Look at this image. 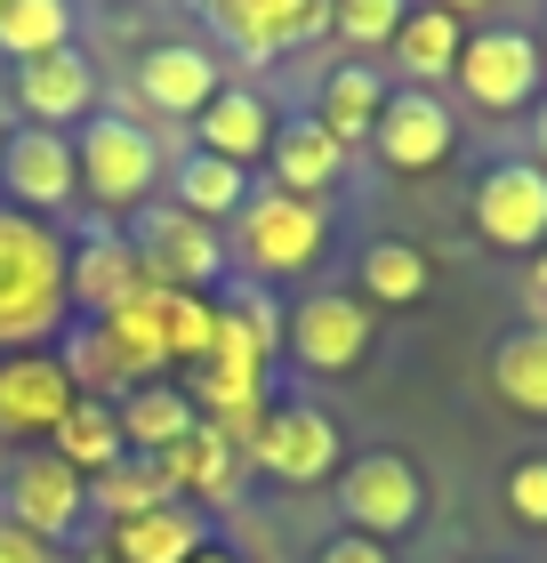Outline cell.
<instances>
[{
    "mask_svg": "<svg viewBox=\"0 0 547 563\" xmlns=\"http://www.w3.org/2000/svg\"><path fill=\"white\" fill-rule=\"evenodd\" d=\"M419 9V0H330V33L354 48V57H371L403 33V16Z\"/></svg>",
    "mask_w": 547,
    "mask_h": 563,
    "instance_id": "cell-33",
    "label": "cell"
},
{
    "mask_svg": "<svg viewBox=\"0 0 547 563\" xmlns=\"http://www.w3.org/2000/svg\"><path fill=\"white\" fill-rule=\"evenodd\" d=\"M330 250V210L322 201H298L282 186H258L242 201V218L226 225V258L242 266V282H291L315 274Z\"/></svg>",
    "mask_w": 547,
    "mask_h": 563,
    "instance_id": "cell-3",
    "label": "cell"
},
{
    "mask_svg": "<svg viewBox=\"0 0 547 563\" xmlns=\"http://www.w3.org/2000/svg\"><path fill=\"white\" fill-rule=\"evenodd\" d=\"M242 467L282 483V492H315V483H330L338 467H347V434H338V419L322 411V402L282 395L274 411L258 419V434L242 443Z\"/></svg>",
    "mask_w": 547,
    "mask_h": 563,
    "instance_id": "cell-5",
    "label": "cell"
},
{
    "mask_svg": "<svg viewBox=\"0 0 547 563\" xmlns=\"http://www.w3.org/2000/svg\"><path fill=\"white\" fill-rule=\"evenodd\" d=\"M500 499H507V516L524 523V531H547V451H524V459H515Z\"/></svg>",
    "mask_w": 547,
    "mask_h": 563,
    "instance_id": "cell-34",
    "label": "cell"
},
{
    "mask_svg": "<svg viewBox=\"0 0 547 563\" xmlns=\"http://www.w3.org/2000/svg\"><path fill=\"white\" fill-rule=\"evenodd\" d=\"M129 81H138V106L145 113L194 121L226 89V65H218L210 41H153V48H138V73H129Z\"/></svg>",
    "mask_w": 547,
    "mask_h": 563,
    "instance_id": "cell-17",
    "label": "cell"
},
{
    "mask_svg": "<svg viewBox=\"0 0 547 563\" xmlns=\"http://www.w3.org/2000/svg\"><path fill=\"white\" fill-rule=\"evenodd\" d=\"M97 548L113 563H194L210 548V516L186 507V499H169V507H145V516H129V523H106Z\"/></svg>",
    "mask_w": 547,
    "mask_h": 563,
    "instance_id": "cell-21",
    "label": "cell"
},
{
    "mask_svg": "<svg viewBox=\"0 0 547 563\" xmlns=\"http://www.w3.org/2000/svg\"><path fill=\"white\" fill-rule=\"evenodd\" d=\"M0 563H65V555H57V548H41L33 531H17L9 516H0Z\"/></svg>",
    "mask_w": 547,
    "mask_h": 563,
    "instance_id": "cell-36",
    "label": "cell"
},
{
    "mask_svg": "<svg viewBox=\"0 0 547 563\" xmlns=\"http://www.w3.org/2000/svg\"><path fill=\"white\" fill-rule=\"evenodd\" d=\"M73 402H81V387H73V371H65V354H57V346L0 354V443L41 451Z\"/></svg>",
    "mask_w": 547,
    "mask_h": 563,
    "instance_id": "cell-12",
    "label": "cell"
},
{
    "mask_svg": "<svg viewBox=\"0 0 547 563\" xmlns=\"http://www.w3.org/2000/svg\"><path fill=\"white\" fill-rule=\"evenodd\" d=\"M194 563H242V555H233V548H218V540H210V548H201Z\"/></svg>",
    "mask_w": 547,
    "mask_h": 563,
    "instance_id": "cell-40",
    "label": "cell"
},
{
    "mask_svg": "<svg viewBox=\"0 0 547 563\" xmlns=\"http://www.w3.org/2000/svg\"><path fill=\"white\" fill-rule=\"evenodd\" d=\"M371 339H379V322L354 290H306L291 314H282V354H291L298 371H315V378L354 371L362 354H371Z\"/></svg>",
    "mask_w": 547,
    "mask_h": 563,
    "instance_id": "cell-9",
    "label": "cell"
},
{
    "mask_svg": "<svg viewBox=\"0 0 547 563\" xmlns=\"http://www.w3.org/2000/svg\"><path fill=\"white\" fill-rule=\"evenodd\" d=\"M451 145H459V121H451V106H442L435 89H386V113H379V130H371L379 169L427 177V169L451 162Z\"/></svg>",
    "mask_w": 547,
    "mask_h": 563,
    "instance_id": "cell-14",
    "label": "cell"
},
{
    "mask_svg": "<svg viewBox=\"0 0 547 563\" xmlns=\"http://www.w3.org/2000/svg\"><path fill=\"white\" fill-rule=\"evenodd\" d=\"M419 9H442V16H459V24H475V16H491L500 0H419Z\"/></svg>",
    "mask_w": 547,
    "mask_h": 563,
    "instance_id": "cell-38",
    "label": "cell"
},
{
    "mask_svg": "<svg viewBox=\"0 0 547 563\" xmlns=\"http://www.w3.org/2000/svg\"><path fill=\"white\" fill-rule=\"evenodd\" d=\"M435 290V266L419 242H371L354 258V298L362 306H419Z\"/></svg>",
    "mask_w": 547,
    "mask_h": 563,
    "instance_id": "cell-28",
    "label": "cell"
},
{
    "mask_svg": "<svg viewBox=\"0 0 547 563\" xmlns=\"http://www.w3.org/2000/svg\"><path fill=\"white\" fill-rule=\"evenodd\" d=\"M467 218H475V234L491 250H507V258H532L547 242V169L524 162V153H507V162H491L475 177V201H467Z\"/></svg>",
    "mask_w": 547,
    "mask_h": 563,
    "instance_id": "cell-11",
    "label": "cell"
},
{
    "mask_svg": "<svg viewBox=\"0 0 547 563\" xmlns=\"http://www.w3.org/2000/svg\"><path fill=\"white\" fill-rule=\"evenodd\" d=\"M73 162H81V201H97L106 225H129L153 201V186L169 177L162 137H153L138 113H113V106H97L81 130H73Z\"/></svg>",
    "mask_w": 547,
    "mask_h": 563,
    "instance_id": "cell-2",
    "label": "cell"
},
{
    "mask_svg": "<svg viewBox=\"0 0 547 563\" xmlns=\"http://www.w3.org/2000/svg\"><path fill=\"white\" fill-rule=\"evenodd\" d=\"M338 516H347V531H362V540L395 548L403 531H419V516H427V483L403 451H354L347 467H338Z\"/></svg>",
    "mask_w": 547,
    "mask_h": 563,
    "instance_id": "cell-7",
    "label": "cell"
},
{
    "mask_svg": "<svg viewBox=\"0 0 547 563\" xmlns=\"http://www.w3.org/2000/svg\"><path fill=\"white\" fill-rule=\"evenodd\" d=\"M113 419H121V443L138 451V459H162L169 443H186V434L201 427L194 395L177 387V378H145V387H129V395L113 402Z\"/></svg>",
    "mask_w": 547,
    "mask_h": 563,
    "instance_id": "cell-22",
    "label": "cell"
},
{
    "mask_svg": "<svg viewBox=\"0 0 547 563\" xmlns=\"http://www.w3.org/2000/svg\"><path fill=\"white\" fill-rule=\"evenodd\" d=\"M379 113H386V81L362 57H347V65H330L322 73V89H315V121L338 137V145H371V130H379Z\"/></svg>",
    "mask_w": 547,
    "mask_h": 563,
    "instance_id": "cell-24",
    "label": "cell"
},
{
    "mask_svg": "<svg viewBox=\"0 0 547 563\" xmlns=\"http://www.w3.org/2000/svg\"><path fill=\"white\" fill-rule=\"evenodd\" d=\"M282 314H291V306H274L266 282H226V290H218V339L250 346L258 363L282 354Z\"/></svg>",
    "mask_w": 547,
    "mask_h": 563,
    "instance_id": "cell-30",
    "label": "cell"
},
{
    "mask_svg": "<svg viewBox=\"0 0 547 563\" xmlns=\"http://www.w3.org/2000/svg\"><path fill=\"white\" fill-rule=\"evenodd\" d=\"M0 137H9V121H0Z\"/></svg>",
    "mask_w": 547,
    "mask_h": 563,
    "instance_id": "cell-43",
    "label": "cell"
},
{
    "mask_svg": "<svg viewBox=\"0 0 547 563\" xmlns=\"http://www.w3.org/2000/svg\"><path fill=\"white\" fill-rule=\"evenodd\" d=\"M524 137H532V153H524V162H539V169H547V89H539V106L524 113Z\"/></svg>",
    "mask_w": 547,
    "mask_h": 563,
    "instance_id": "cell-37",
    "label": "cell"
},
{
    "mask_svg": "<svg viewBox=\"0 0 547 563\" xmlns=\"http://www.w3.org/2000/svg\"><path fill=\"white\" fill-rule=\"evenodd\" d=\"M65 563H113V555H106V548H97V540H89V548H73Z\"/></svg>",
    "mask_w": 547,
    "mask_h": 563,
    "instance_id": "cell-39",
    "label": "cell"
},
{
    "mask_svg": "<svg viewBox=\"0 0 547 563\" xmlns=\"http://www.w3.org/2000/svg\"><path fill=\"white\" fill-rule=\"evenodd\" d=\"M459 97L491 121L507 113H532L539 89H547V57H539V33H524V24H467L459 41V65H451Z\"/></svg>",
    "mask_w": 547,
    "mask_h": 563,
    "instance_id": "cell-4",
    "label": "cell"
},
{
    "mask_svg": "<svg viewBox=\"0 0 547 563\" xmlns=\"http://www.w3.org/2000/svg\"><path fill=\"white\" fill-rule=\"evenodd\" d=\"M274 130H282L274 97H266V89H250V81H226L210 106L194 113V145H201V153H218V162H233V169H258V162H266Z\"/></svg>",
    "mask_w": 547,
    "mask_h": 563,
    "instance_id": "cell-18",
    "label": "cell"
},
{
    "mask_svg": "<svg viewBox=\"0 0 547 563\" xmlns=\"http://www.w3.org/2000/svg\"><path fill=\"white\" fill-rule=\"evenodd\" d=\"M539 57H547V33H539Z\"/></svg>",
    "mask_w": 547,
    "mask_h": 563,
    "instance_id": "cell-42",
    "label": "cell"
},
{
    "mask_svg": "<svg viewBox=\"0 0 547 563\" xmlns=\"http://www.w3.org/2000/svg\"><path fill=\"white\" fill-rule=\"evenodd\" d=\"M162 475H169V492L186 499V507H201V516L233 507V499H242V483H250L242 451H233L218 427H194L186 443H169V451H162Z\"/></svg>",
    "mask_w": 547,
    "mask_h": 563,
    "instance_id": "cell-19",
    "label": "cell"
},
{
    "mask_svg": "<svg viewBox=\"0 0 547 563\" xmlns=\"http://www.w3.org/2000/svg\"><path fill=\"white\" fill-rule=\"evenodd\" d=\"M121 234L138 250L145 282H162V290H201V298L226 290V266H233L226 258V225H201L186 210H169V201H145Z\"/></svg>",
    "mask_w": 547,
    "mask_h": 563,
    "instance_id": "cell-6",
    "label": "cell"
},
{
    "mask_svg": "<svg viewBox=\"0 0 547 563\" xmlns=\"http://www.w3.org/2000/svg\"><path fill=\"white\" fill-rule=\"evenodd\" d=\"M0 516L17 531H33L41 548H73V531L89 523V475L65 467L57 451H17L9 459V483H0Z\"/></svg>",
    "mask_w": 547,
    "mask_h": 563,
    "instance_id": "cell-8",
    "label": "cell"
},
{
    "mask_svg": "<svg viewBox=\"0 0 547 563\" xmlns=\"http://www.w3.org/2000/svg\"><path fill=\"white\" fill-rule=\"evenodd\" d=\"M0 194H9V210L57 225L73 201H81V162H73V137L17 121V130L0 137Z\"/></svg>",
    "mask_w": 547,
    "mask_h": 563,
    "instance_id": "cell-10",
    "label": "cell"
},
{
    "mask_svg": "<svg viewBox=\"0 0 547 563\" xmlns=\"http://www.w3.org/2000/svg\"><path fill=\"white\" fill-rule=\"evenodd\" d=\"M73 0H9L0 9V57L9 65H33L48 48H73Z\"/></svg>",
    "mask_w": 547,
    "mask_h": 563,
    "instance_id": "cell-31",
    "label": "cell"
},
{
    "mask_svg": "<svg viewBox=\"0 0 547 563\" xmlns=\"http://www.w3.org/2000/svg\"><path fill=\"white\" fill-rule=\"evenodd\" d=\"M169 499H177V492H169L162 459H138V451L89 483V516H106V523H129V516H145V507H169Z\"/></svg>",
    "mask_w": 547,
    "mask_h": 563,
    "instance_id": "cell-32",
    "label": "cell"
},
{
    "mask_svg": "<svg viewBox=\"0 0 547 563\" xmlns=\"http://www.w3.org/2000/svg\"><path fill=\"white\" fill-rule=\"evenodd\" d=\"M145 314H153V339H162L169 371H201V363H210V346H218V298L145 282Z\"/></svg>",
    "mask_w": 547,
    "mask_h": 563,
    "instance_id": "cell-25",
    "label": "cell"
},
{
    "mask_svg": "<svg viewBox=\"0 0 547 563\" xmlns=\"http://www.w3.org/2000/svg\"><path fill=\"white\" fill-rule=\"evenodd\" d=\"M73 322L65 298V234L48 218L0 210V354L57 346Z\"/></svg>",
    "mask_w": 547,
    "mask_h": 563,
    "instance_id": "cell-1",
    "label": "cell"
},
{
    "mask_svg": "<svg viewBox=\"0 0 547 563\" xmlns=\"http://www.w3.org/2000/svg\"><path fill=\"white\" fill-rule=\"evenodd\" d=\"M210 24L250 65H274V57L330 33V0H210Z\"/></svg>",
    "mask_w": 547,
    "mask_h": 563,
    "instance_id": "cell-16",
    "label": "cell"
},
{
    "mask_svg": "<svg viewBox=\"0 0 547 563\" xmlns=\"http://www.w3.org/2000/svg\"><path fill=\"white\" fill-rule=\"evenodd\" d=\"M0 9H9V0H0Z\"/></svg>",
    "mask_w": 547,
    "mask_h": 563,
    "instance_id": "cell-44",
    "label": "cell"
},
{
    "mask_svg": "<svg viewBox=\"0 0 547 563\" xmlns=\"http://www.w3.org/2000/svg\"><path fill=\"white\" fill-rule=\"evenodd\" d=\"M491 395L515 419H547V322H515L491 346Z\"/></svg>",
    "mask_w": 547,
    "mask_h": 563,
    "instance_id": "cell-26",
    "label": "cell"
},
{
    "mask_svg": "<svg viewBox=\"0 0 547 563\" xmlns=\"http://www.w3.org/2000/svg\"><path fill=\"white\" fill-rule=\"evenodd\" d=\"M315 563H395V548L362 540V531H338V540H322V548H315Z\"/></svg>",
    "mask_w": 547,
    "mask_h": 563,
    "instance_id": "cell-35",
    "label": "cell"
},
{
    "mask_svg": "<svg viewBox=\"0 0 547 563\" xmlns=\"http://www.w3.org/2000/svg\"><path fill=\"white\" fill-rule=\"evenodd\" d=\"M9 97H17V113L33 121V130H65L73 137L97 106H106V81H97V65L81 57V48H48V57L17 65Z\"/></svg>",
    "mask_w": 547,
    "mask_h": 563,
    "instance_id": "cell-15",
    "label": "cell"
},
{
    "mask_svg": "<svg viewBox=\"0 0 547 563\" xmlns=\"http://www.w3.org/2000/svg\"><path fill=\"white\" fill-rule=\"evenodd\" d=\"M41 451H57L65 467H81L89 483L106 475V467H121L129 459V443H121V419H113V402H97V395H81L73 411L57 419V434H48Z\"/></svg>",
    "mask_w": 547,
    "mask_h": 563,
    "instance_id": "cell-29",
    "label": "cell"
},
{
    "mask_svg": "<svg viewBox=\"0 0 547 563\" xmlns=\"http://www.w3.org/2000/svg\"><path fill=\"white\" fill-rule=\"evenodd\" d=\"M338 177H347V145H338L315 113H291L266 145V186L298 194V201H330Z\"/></svg>",
    "mask_w": 547,
    "mask_h": 563,
    "instance_id": "cell-20",
    "label": "cell"
},
{
    "mask_svg": "<svg viewBox=\"0 0 547 563\" xmlns=\"http://www.w3.org/2000/svg\"><path fill=\"white\" fill-rule=\"evenodd\" d=\"M459 41H467V24H459V16H442V9H411V16H403V33L386 41V48H395V73H403L411 89H435V81H451Z\"/></svg>",
    "mask_w": 547,
    "mask_h": 563,
    "instance_id": "cell-27",
    "label": "cell"
},
{
    "mask_svg": "<svg viewBox=\"0 0 547 563\" xmlns=\"http://www.w3.org/2000/svg\"><path fill=\"white\" fill-rule=\"evenodd\" d=\"M65 298H73L81 322H106V314H121V306L145 298V266H138V250H129L121 225L89 218L81 234L65 242Z\"/></svg>",
    "mask_w": 547,
    "mask_h": 563,
    "instance_id": "cell-13",
    "label": "cell"
},
{
    "mask_svg": "<svg viewBox=\"0 0 547 563\" xmlns=\"http://www.w3.org/2000/svg\"><path fill=\"white\" fill-rule=\"evenodd\" d=\"M250 194H258L250 169H233V162H218V153H201V145H186L169 162V210H186L201 225H233Z\"/></svg>",
    "mask_w": 547,
    "mask_h": 563,
    "instance_id": "cell-23",
    "label": "cell"
},
{
    "mask_svg": "<svg viewBox=\"0 0 547 563\" xmlns=\"http://www.w3.org/2000/svg\"><path fill=\"white\" fill-rule=\"evenodd\" d=\"M532 282H539V298H547V242L532 250Z\"/></svg>",
    "mask_w": 547,
    "mask_h": 563,
    "instance_id": "cell-41",
    "label": "cell"
}]
</instances>
